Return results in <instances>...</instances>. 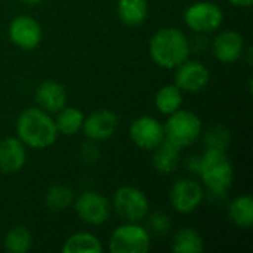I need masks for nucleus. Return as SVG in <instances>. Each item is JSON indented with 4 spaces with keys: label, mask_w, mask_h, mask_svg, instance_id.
I'll list each match as a JSON object with an SVG mask.
<instances>
[{
    "label": "nucleus",
    "mask_w": 253,
    "mask_h": 253,
    "mask_svg": "<svg viewBox=\"0 0 253 253\" xmlns=\"http://www.w3.org/2000/svg\"><path fill=\"white\" fill-rule=\"evenodd\" d=\"M16 138L31 150H46L52 147L59 133L53 114L36 107L25 108L16 119Z\"/></svg>",
    "instance_id": "obj_1"
},
{
    "label": "nucleus",
    "mask_w": 253,
    "mask_h": 253,
    "mask_svg": "<svg viewBox=\"0 0 253 253\" xmlns=\"http://www.w3.org/2000/svg\"><path fill=\"white\" fill-rule=\"evenodd\" d=\"M148 52L156 65L163 70H175L187 61L191 53V42L175 27H163L157 30L148 43Z\"/></svg>",
    "instance_id": "obj_2"
},
{
    "label": "nucleus",
    "mask_w": 253,
    "mask_h": 253,
    "mask_svg": "<svg viewBox=\"0 0 253 253\" xmlns=\"http://www.w3.org/2000/svg\"><path fill=\"white\" fill-rule=\"evenodd\" d=\"M197 176L211 196L225 197L234 181V168L227 151L205 148L200 154Z\"/></svg>",
    "instance_id": "obj_3"
},
{
    "label": "nucleus",
    "mask_w": 253,
    "mask_h": 253,
    "mask_svg": "<svg viewBox=\"0 0 253 253\" xmlns=\"http://www.w3.org/2000/svg\"><path fill=\"white\" fill-rule=\"evenodd\" d=\"M163 126L165 138L182 150L196 144L203 132L202 119L194 111L184 108H179L175 113L169 114Z\"/></svg>",
    "instance_id": "obj_4"
},
{
    "label": "nucleus",
    "mask_w": 253,
    "mask_h": 253,
    "mask_svg": "<svg viewBox=\"0 0 253 253\" xmlns=\"http://www.w3.org/2000/svg\"><path fill=\"white\" fill-rule=\"evenodd\" d=\"M111 209L123 222H142L150 213V200L141 188L122 185L113 194Z\"/></svg>",
    "instance_id": "obj_5"
},
{
    "label": "nucleus",
    "mask_w": 253,
    "mask_h": 253,
    "mask_svg": "<svg viewBox=\"0 0 253 253\" xmlns=\"http://www.w3.org/2000/svg\"><path fill=\"white\" fill-rule=\"evenodd\" d=\"M151 248V233L141 222H123L108 239L111 253H145Z\"/></svg>",
    "instance_id": "obj_6"
},
{
    "label": "nucleus",
    "mask_w": 253,
    "mask_h": 253,
    "mask_svg": "<svg viewBox=\"0 0 253 253\" xmlns=\"http://www.w3.org/2000/svg\"><path fill=\"white\" fill-rule=\"evenodd\" d=\"M185 25L196 34H211L221 28L224 22V10L215 1L200 0L191 3L184 10Z\"/></svg>",
    "instance_id": "obj_7"
},
{
    "label": "nucleus",
    "mask_w": 253,
    "mask_h": 253,
    "mask_svg": "<svg viewBox=\"0 0 253 253\" xmlns=\"http://www.w3.org/2000/svg\"><path fill=\"white\" fill-rule=\"evenodd\" d=\"M73 208L77 218L90 227L104 225L110 219L113 212L111 202L101 193L92 190L80 193L74 199Z\"/></svg>",
    "instance_id": "obj_8"
},
{
    "label": "nucleus",
    "mask_w": 253,
    "mask_h": 253,
    "mask_svg": "<svg viewBox=\"0 0 253 253\" xmlns=\"http://www.w3.org/2000/svg\"><path fill=\"white\" fill-rule=\"evenodd\" d=\"M206 197V190L200 181L194 178L176 179L169 191V202L175 212L188 215L196 212Z\"/></svg>",
    "instance_id": "obj_9"
},
{
    "label": "nucleus",
    "mask_w": 253,
    "mask_h": 253,
    "mask_svg": "<svg viewBox=\"0 0 253 253\" xmlns=\"http://www.w3.org/2000/svg\"><path fill=\"white\" fill-rule=\"evenodd\" d=\"M129 138L139 150L153 151L165 141V126L153 116H141L130 123Z\"/></svg>",
    "instance_id": "obj_10"
},
{
    "label": "nucleus",
    "mask_w": 253,
    "mask_h": 253,
    "mask_svg": "<svg viewBox=\"0 0 253 253\" xmlns=\"http://www.w3.org/2000/svg\"><path fill=\"white\" fill-rule=\"evenodd\" d=\"M173 71V84L178 86L184 93H199L205 90L211 82L209 68L196 59L188 58Z\"/></svg>",
    "instance_id": "obj_11"
},
{
    "label": "nucleus",
    "mask_w": 253,
    "mask_h": 253,
    "mask_svg": "<svg viewBox=\"0 0 253 253\" xmlns=\"http://www.w3.org/2000/svg\"><path fill=\"white\" fill-rule=\"evenodd\" d=\"M7 36L16 47L22 50H33L43 39V28L36 18L22 13L9 22Z\"/></svg>",
    "instance_id": "obj_12"
},
{
    "label": "nucleus",
    "mask_w": 253,
    "mask_h": 253,
    "mask_svg": "<svg viewBox=\"0 0 253 253\" xmlns=\"http://www.w3.org/2000/svg\"><path fill=\"white\" fill-rule=\"evenodd\" d=\"M119 127V116L107 108L95 110L84 116L82 132L86 139L93 142H102L114 136Z\"/></svg>",
    "instance_id": "obj_13"
},
{
    "label": "nucleus",
    "mask_w": 253,
    "mask_h": 253,
    "mask_svg": "<svg viewBox=\"0 0 253 253\" xmlns=\"http://www.w3.org/2000/svg\"><path fill=\"white\" fill-rule=\"evenodd\" d=\"M211 52L213 58L222 64L237 62L245 56L246 52L245 37L236 30H222L213 37L211 43Z\"/></svg>",
    "instance_id": "obj_14"
},
{
    "label": "nucleus",
    "mask_w": 253,
    "mask_h": 253,
    "mask_svg": "<svg viewBox=\"0 0 253 253\" xmlns=\"http://www.w3.org/2000/svg\"><path fill=\"white\" fill-rule=\"evenodd\" d=\"M34 101L39 108L49 114H55L67 105L68 95L62 83L56 80H44L36 87Z\"/></svg>",
    "instance_id": "obj_15"
},
{
    "label": "nucleus",
    "mask_w": 253,
    "mask_h": 253,
    "mask_svg": "<svg viewBox=\"0 0 253 253\" xmlns=\"http://www.w3.org/2000/svg\"><path fill=\"white\" fill-rule=\"evenodd\" d=\"M27 163V147L16 138L7 136L0 141V172L15 175L24 169Z\"/></svg>",
    "instance_id": "obj_16"
},
{
    "label": "nucleus",
    "mask_w": 253,
    "mask_h": 253,
    "mask_svg": "<svg viewBox=\"0 0 253 253\" xmlns=\"http://www.w3.org/2000/svg\"><path fill=\"white\" fill-rule=\"evenodd\" d=\"M181 151L182 148H179L178 145L165 138V141L151 151V165L154 170L162 175L173 173L181 165Z\"/></svg>",
    "instance_id": "obj_17"
},
{
    "label": "nucleus",
    "mask_w": 253,
    "mask_h": 253,
    "mask_svg": "<svg viewBox=\"0 0 253 253\" xmlns=\"http://www.w3.org/2000/svg\"><path fill=\"white\" fill-rule=\"evenodd\" d=\"M227 213L230 221L239 228H251L253 225V199L251 194L237 196L230 200Z\"/></svg>",
    "instance_id": "obj_18"
},
{
    "label": "nucleus",
    "mask_w": 253,
    "mask_h": 253,
    "mask_svg": "<svg viewBox=\"0 0 253 253\" xmlns=\"http://www.w3.org/2000/svg\"><path fill=\"white\" fill-rule=\"evenodd\" d=\"M170 248L175 253H202L205 251V240L196 228L182 227L175 231Z\"/></svg>",
    "instance_id": "obj_19"
},
{
    "label": "nucleus",
    "mask_w": 253,
    "mask_h": 253,
    "mask_svg": "<svg viewBox=\"0 0 253 253\" xmlns=\"http://www.w3.org/2000/svg\"><path fill=\"white\" fill-rule=\"evenodd\" d=\"M147 0H117V16L127 27L141 25L148 18Z\"/></svg>",
    "instance_id": "obj_20"
},
{
    "label": "nucleus",
    "mask_w": 253,
    "mask_h": 253,
    "mask_svg": "<svg viewBox=\"0 0 253 253\" xmlns=\"http://www.w3.org/2000/svg\"><path fill=\"white\" fill-rule=\"evenodd\" d=\"M64 253H102L104 246L101 240L87 231H79L67 237L62 245Z\"/></svg>",
    "instance_id": "obj_21"
},
{
    "label": "nucleus",
    "mask_w": 253,
    "mask_h": 253,
    "mask_svg": "<svg viewBox=\"0 0 253 253\" xmlns=\"http://www.w3.org/2000/svg\"><path fill=\"white\" fill-rule=\"evenodd\" d=\"M182 104H184V92L173 83L165 84L156 92L154 107L157 108V111H160L165 116H169L176 110L182 108Z\"/></svg>",
    "instance_id": "obj_22"
},
{
    "label": "nucleus",
    "mask_w": 253,
    "mask_h": 253,
    "mask_svg": "<svg viewBox=\"0 0 253 253\" xmlns=\"http://www.w3.org/2000/svg\"><path fill=\"white\" fill-rule=\"evenodd\" d=\"M53 119H55V125H56V129H58L59 135L73 136V135L82 132L84 114H83L82 110H79L76 107L65 105L62 110L55 113Z\"/></svg>",
    "instance_id": "obj_23"
},
{
    "label": "nucleus",
    "mask_w": 253,
    "mask_h": 253,
    "mask_svg": "<svg viewBox=\"0 0 253 253\" xmlns=\"http://www.w3.org/2000/svg\"><path fill=\"white\" fill-rule=\"evenodd\" d=\"M76 194L64 184H53L44 193V206L52 212H62L73 206Z\"/></svg>",
    "instance_id": "obj_24"
},
{
    "label": "nucleus",
    "mask_w": 253,
    "mask_h": 253,
    "mask_svg": "<svg viewBox=\"0 0 253 253\" xmlns=\"http://www.w3.org/2000/svg\"><path fill=\"white\" fill-rule=\"evenodd\" d=\"M3 248L9 253H27L33 248V234L27 227L16 225L4 234Z\"/></svg>",
    "instance_id": "obj_25"
},
{
    "label": "nucleus",
    "mask_w": 253,
    "mask_h": 253,
    "mask_svg": "<svg viewBox=\"0 0 253 253\" xmlns=\"http://www.w3.org/2000/svg\"><path fill=\"white\" fill-rule=\"evenodd\" d=\"M200 139H203L205 148L227 151L231 144V132L224 125H215L211 126L206 132H202Z\"/></svg>",
    "instance_id": "obj_26"
},
{
    "label": "nucleus",
    "mask_w": 253,
    "mask_h": 253,
    "mask_svg": "<svg viewBox=\"0 0 253 253\" xmlns=\"http://www.w3.org/2000/svg\"><path fill=\"white\" fill-rule=\"evenodd\" d=\"M148 221V231L157 236H165L169 233L170 227H172V221L170 216L165 212H154V213H148L147 216Z\"/></svg>",
    "instance_id": "obj_27"
},
{
    "label": "nucleus",
    "mask_w": 253,
    "mask_h": 253,
    "mask_svg": "<svg viewBox=\"0 0 253 253\" xmlns=\"http://www.w3.org/2000/svg\"><path fill=\"white\" fill-rule=\"evenodd\" d=\"M99 156H101V151L98 150L96 142L87 139V142H83L82 144L80 151H79V157H80V160L83 163L93 165V163H96L99 160Z\"/></svg>",
    "instance_id": "obj_28"
},
{
    "label": "nucleus",
    "mask_w": 253,
    "mask_h": 253,
    "mask_svg": "<svg viewBox=\"0 0 253 253\" xmlns=\"http://www.w3.org/2000/svg\"><path fill=\"white\" fill-rule=\"evenodd\" d=\"M199 166H200V156H190L185 162V168L190 173L197 176L199 172Z\"/></svg>",
    "instance_id": "obj_29"
},
{
    "label": "nucleus",
    "mask_w": 253,
    "mask_h": 253,
    "mask_svg": "<svg viewBox=\"0 0 253 253\" xmlns=\"http://www.w3.org/2000/svg\"><path fill=\"white\" fill-rule=\"evenodd\" d=\"M234 7H251L253 0H227Z\"/></svg>",
    "instance_id": "obj_30"
},
{
    "label": "nucleus",
    "mask_w": 253,
    "mask_h": 253,
    "mask_svg": "<svg viewBox=\"0 0 253 253\" xmlns=\"http://www.w3.org/2000/svg\"><path fill=\"white\" fill-rule=\"evenodd\" d=\"M25 4H28V6H37V4H40L43 0H22Z\"/></svg>",
    "instance_id": "obj_31"
}]
</instances>
